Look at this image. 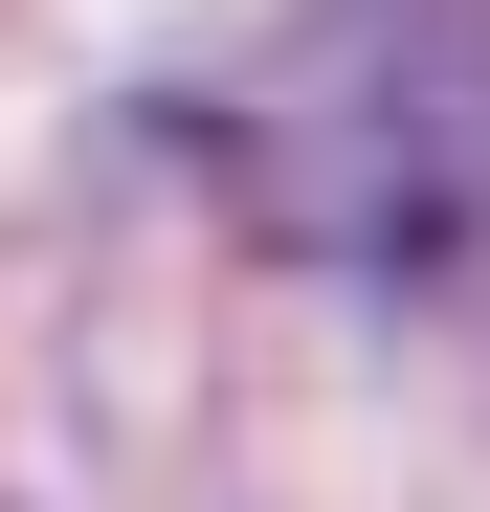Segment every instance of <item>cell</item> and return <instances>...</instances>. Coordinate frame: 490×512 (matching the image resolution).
<instances>
[{
	"label": "cell",
	"instance_id": "1",
	"mask_svg": "<svg viewBox=\"0 0 490 512\" xmlns=\"http://www.w3.org/2000/svg\"><path fill=\"white\" fill-rule=\"evenodd\" d=\"M223 179L290 268L490 290V0H312L223 90Z\"/></svg>",
	"mask_w": 490,
	"mask_h": 512
}]
</instances>
